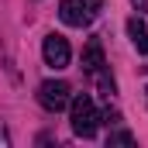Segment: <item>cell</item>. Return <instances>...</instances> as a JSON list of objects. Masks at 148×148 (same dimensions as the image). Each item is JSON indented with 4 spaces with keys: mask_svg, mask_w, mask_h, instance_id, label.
Listing matches in <instances>:
<instances>
[{
    "mask_svg": "<svg viewBox=\"0 0 148 148\" xmlns=\"http://www.w3.org/2000/svg\"><path fill=\"white\" fill-rule=\"evenodd\" d=\"M69 121H73V131L79 138H93V134H97V127H100V110H97V103H93L90 93L73 97V103H69Z\"/></svg>",
    "mask_w": 148,
    "mask_h": 148,
    "instance_id": "obj_1",
    "label": "cell"
},
{
    "mask_svg": "<svg viewBox=\"0 0 148 148\" xmlns=\"http://www.w3.org/2000/svg\"><path fill=\"white\" fill-rule=\"evenodd\" d=\"M103 10V0H62L59 3V17L69 28H86L97 21V14Z\"/></svg>",
    "mask_w": 148,
    "mask_h": 148,
    "instance_id": "obj_2",
    "label": "cell"
},
{
    "mask_svg": "<svg viewBox=\"0 0 148 148\" xmlns=\"http://www.w3.org/2000/svg\"><path fill=\"white\" fill-rule=\"evenodd\" d=\"M69 93H73L69 83H62V79H45V83L38 86V103H41L48 114H59V110L69 107V100H73Z\"/></svg>",
    "mask_w": 148,
    "mask_h": 148,
    "instance_id": "obj_3",
    "label": "cell"
},
{
    "mask_svg": "<svg viewBox=\"0 0 148 148\" xmlns=\"http://www.w3.org/2000/svg\"><path fill=\"white\" fill-rule=\"evenodd\" d=\"M41 55H45V62H48L52 69H66L69 59H73V48H69V41L62 35H48L45 45H41Z\"/></svg>",
    "mask_w": 148,
    "mask_h": 148,
    "instance_id": "obj_4",
    "label": "cell"
},
{
    "mask_svg": "<svg viewBox=\"0 0 148 148\" xmlns=\"http://www.w3.org/2000/svg\"><path fill=\"white\" fill-rule=\"evenodd\" d=\"M107 62H103V48H100V41H86V48H83V69L90 76H97L103 69Z\"/></svg>",
    "mask_w": 148,
    "mask_h": 148,
    "instance_id": "obj_5",
    "label": "cell"
},
{
    "mask_svg": "<svg viewBox=\"0 0 148 148\" xmlns=\"http://www.w3.org/2000/svg\"><path fill=\"white\" fill-rule=\"evenodd\" d=\"M127 35H131V45L145 55V52H148V28H145L141 17H131V21H127Z\"/></svg>",
    "mask_w": 148,
    "mask_h": 148,
    "instance_id": "obj_6",
    "label": "cell"
},
{
    "mask_svg": "<svg viewBox=\"0 0 148 148\" xmlns=\"http://www.w3.org/2000/svg\"><path fill=\"white\" fill-rule=\"evenodd\" d=\"M107 145H134V134L131 131H114L107 138Z\"/></svg>",
    "mask_w": 148,
    "mask_h": 148,
    "instance_id": "obj_7",
    "label": "cell"
},
{
    "mask_svg": "<svg viewBox=\"0 0 148 148\" xmlns=\"http://www.w3.org/2000/svg\"><path fill=\"white\" fill-rule=\"evenodd\" d=\"M131 3H134L138 10H145V7H148V0H131Z\"/></svg>",
    "mask_w": 148,
    "mask_h": 148,
    "instance_id": "obj_8",
    "label": "cell"
},
{
    "mask_svg": "<svg viewBox=\"0 0 148 148\" xmlns=\"http://www.w3.org/2000/svg\"><path fill=\"white\" fill-rule=\"evenodd\" d=\"M145 93H148V90H145Z\"/></svg>",
    "mask_w": 148,
    "mask_h": 148,
    "instance_id": "obj_9",
    "label": "cell"
}]
</instances>
